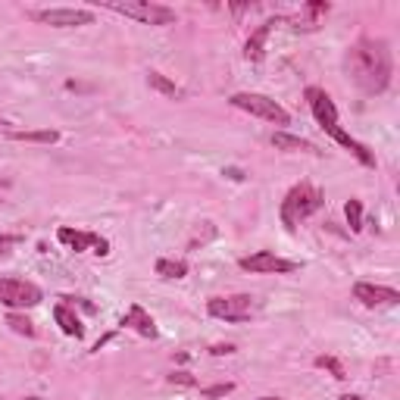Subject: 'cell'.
<instances>
[{
	"mask_svg": "<svg viewBox=\"0 0 400 400\" xmlns=\"http://www.w3.org/2000/svg\"><path fill=\"white\" fill-rule=\"evenodd\" d=\"M347 72H351V82L363 94H369V97L382 94L391 85V72H394L388 41L363 35L347 54Z\"/></svg>",
	"mask_w": 400,
	"mask_h": 400,
	"instance_id": "6da1fadb",
	"label": "cell"
},
{
	"mask_svg": "<svg viewBox=\"0 0 400 400\" xmlns=\"http://www.w3.org/2000/svg\"><path fill=\"white\" fill-rule=\"evenodd\" d=\"M322 191H319L316 185H310V181H301V185H294L291 191L285 194V200H281V222L288 225V229H294L297 222L310 219L313 213H319L322 210Z\"/></svg>",
	"mask_w": 400,
	"mask_h": 400,
	"instance_id": "7a4b0ae2",
	"label": "cell"
},
{
	"mask_svg": "<svg viewBox=\"0 0 400 400\" xmlns=\"http://www.w3.org/2000/svg\"><path fill=\"white\" fill-rule=\"evenodd\" d=\"M104 10L119 13L126 19H135V23L144 25H172L176 23V10L163 4H150V0H104Z\"/></svg>",
	"mask_w": 400,
	"mask_h": 400,
	"instance_id": "3957f363",
	"label": "cell"
},
{
	"mask_svg": "<svg viewBox=\"0 0 400 400\" xmlns=\"http://www.w3.org/2000/svg\"><path fill=\"white\" fill-rule=\"evenodd\" d=\"M231 107H238V110L257 116V119L272 122V126H291V113L281 104H275L272 97H266V94L241 91V94H235V97H231Z\"/></svg>",
	"mask_w": 400,
	"mask_h": 400,
	"instance_id": "277c9868",
	"label": "cell"
},
{
	"mask_svg": "<svg viewBox=\"0 0 400 400\" xmlns=\"http://www.w3.org/2000/svg\"><path fill=\"white\" fill-rule=\"evenodd\" d=\"M44 301V291H41L35 281L25 279H0V307H10V310H32Z\"/></svg>",
	"mask_w": 400,
	"mask_h": 400,
	"instance_id": "5b68a950",
	"label": "cell"
},
{
	"mask_svg": "<svg viewBox=\"0 0 400 400\" xmlns=\"http://www.w3.org/2000/svg\"><path fill=\"white\" fill-rule=\"evenodd\" d=\"M257 297L250 294H231V297H213L207 301V313L213 319H225V322H247L257 313Z\"/></svg>",
	"mask_w": 400,
	"mask_h": 400,
	"instance_id": "8992f818",
	"label": "cell"
},
{
	"mask_svg": "<svg viewBox=\"0 0 400 400\" xmlns=\"http://www.w3.org/2000/svg\"><path fill=\"white\" fill-rule=\"evenodd\" d=\"M238 266L253 275H288L297 269L294 260H281V257H275L272 250H257V253H250V257H241Z\"/></svg>",
	"mask_w": 400,
	"mask_h": 400,
	"instance_id": "52a82bcc",
	"label": "cell"
},
{
	"mask_svg": "<svg viewBox=\"0 0 400 400\" xmlns=\"http://www.w3.org/2000/svg\"><path fill=\"white\" fill-rule=\"evenodd\" d=\"M38 23L54 25V28H78V25H94L91 10H78V6H50V10L32 13Z\"/></svg>",
	"mask_w": 400,
	"mask_h": 400,
	"instance_id": "ba28073f",
	"label": "cell"
},
{
	"mask_svg": "<svg viewBox=\"0 0 400 400\" xmlns=\"http://www.w3.org/2000/svg\"><path fill=\"white\" fill-rule=\"evenodd\" d=\"M56 241L66 244L69 250H75V253L88 250V247H94V253H97V257H107V253H110V241H107V238H100V235H94V231L60 229V231H56Z\"/></svg>",
	"mask_w": 400,
	"mask_h": 400,
	"instance_id": "9c48e42d",
	"label": "cell"
},
{
	"mask_svg": "<svg viewBox=\"0 0 400 400\" xmlns=\"http://www.w3.org/2000/svg\"><path fill=\"white\" fill-rule=\"evenodd\" d=\"M353 297L363 307H397L400 303V291L388 288V285H369V281H356L353 285Z\"/></svg>",
	"mask_w": 400,
	"mask_h": 400,
	"instance_id": "30bf717a",
	"label": "cell"
},
{
	"mask_svg": "<svg viewBox=\"0 0 400 400\" xmlns=\"http://www.w3.org/2000/svg\"><path fill=\"white\" fill-rule=\"evenodd\" d=\"M279 25V19H266L263 25L257 28V32L247 38V44H244V56L250 63H263V56H266V38L272 35V28Z\"/></svg>",
	"mask_w": 400,
	"mask_h": 400,
	"instance_id": "8fae6325",
	"label": "cell"
},
{
	"mask_svg": "<svg viewBox=\"0 0 400 400\" xmlns=\"http://www.w3.org/2000/svg\"><path fill=\"white\" fill-rule=\"evenodd\" d=\"M122 325H126V329H135L141 338H157V322L147 316V310H144L141 303H132V307H128V313L122 316Z\"/></svg>",
	"mask_w": 400,
	"mask_h": 400,
	"instance_id": "7c38bea8",
	"label": "cell"
},
{
	"mask_svg": "<svg viewBox=\"0 0 400 400\" xmlns=\"http://www.w3.org/2000/svg\"><path fill=\"white\" fill-rule=\"evenodd\" d=\"M272 147L275 150H288V154H322L313 141L297 138V135H288V132H275L272 135Z\"/></svg>",
	"mask_w": 400,
	"mask_h": 400,
	"instance_id": "4fadbf2b",
	"label": "cell"
},
{
	"mask_svg": "<svg viewBox=\"0 0 400 400\" xmlns=\"http://www.w3.org/2000/svg\"><path fill=\"white\" fill-rule=\"evenodd\" d=\"M54 319H56V325H60V332L63 334H69V338H85V325L78 322V316H75V310L69 307V303H56L54 307Z\"/></svg>",
	"mask_w": 400,
	"mask_h": 400,
	"instance_id": "5bb4252c",
	"label": "cell"
},
{
	"mask_svg": "<svg viewBox=\"0 0 400 400\" xmlns=\"http://www.w3.org/2000/svg\"><path fill=\"white\" fill-rule=\"evenodd\" d=\"M147 85H150L154 91L163 94V97H169V100H181V97H185V91H181L176 82H169V78H166L163 72H157V69L147 72Z\"/></svg>",
	"mask_w": 400,
	"mask_h": 400,
	"instance_id": "9a60e30c",
	"label": "cell"
},
{
	"mask_svg": "<svg viewBox=\"0 0 400 400\" xmlns=\"http://www.w3.org/2000/svg\"><path fill=\"white\" fill-rule=\"evenodd\" d=\"M10 138L13 141H28V144H56L60 132L56 128H41V132H19V128H13Z\"/></svg>",
	"mask_w": 400,
	"mask_h": 400,
	"instance_id": "2e32d148",
	"label": "cell"
},
{
	"mask_svg": "<svg viewBox=\"0 0 400 400\" xmlns=\"http://www.w3.org/2000/svg\"><path fill=\"white\" fill-rule=\"evenodd\" d=\"M157 275H163V279H185L188 275V263L185 260H157Z\"/></svg>",
	"mask_w": 400,
	"mask_h": 400,
	"instance_id": "e0dca14e",
	"label": "cell"
},
{
	"mask_svg": "<svg viewBox=\"0 0 400 400\" xmlns=\"http://www.w3.org/2000/svg\"><path fill=\"white\" fill-rule=\"evenodd\" d=\"M313 366L316 369H325V372H332V378H338V382H344L347 378V369H344V363L338 360V356H316V360H313Z\"/></svg>",
	"mask_w": 400,
	"mask_h": 400,
	"instance_id": "ac0fdd59",
	"label": "cell"
},
{
	"mask_svg": "<svg viewBox=\"0 0 400 400\" xmlns=\"http://www.w3.org/2000/svg\"><path fill=\"white\" fill-rule=\"evenodd\" d=\"M6 325H10V329L16 332V334H25V338H35V334H38V329H35L32 319L23 316V313H16V310L6 316Z\"/></svg>",
	"mask_w": 400,
	"mask_h": 400,
	"instance_id": "d6986e66",
	"label": "cell"
},
{
	"mask_svg": "<svg viewBox=\"0 0 400 400\" xmlns=\"http://www.w3.org/2000/svg\"><path fill=\"white\" fill-rule=\"evenodd\" d=\"M344 216H347V225H351V231H363V200H356V198L347 200Z\"/></svg>",
	"mask_w": 400,
	"mask_h": 400,
	"instance_id": "ffe728a7",
	"label": "cell"
},
{
	"mask_svg": "<svg viewBox=\"0 0 400 400\" xmlns=\"http://www.w3.org/2000/svg\"><path fill=\"white\" fill-rule=\"evenodd\" d=\"M235 391V384L231 382H222V384H210V388H203L200 394L207 397V400H216V397H225V394H231Z\"/></svg>",
	"mask_w": 400,
	"mask_h": 400,
	"instance_id": "44dd1931",
	"label": "cell"
},
{
	"mask_svg": "<svg viewBox=\"0 0 400 400\" xmlns=\"http://www.w3.org/2000/svg\"><path fill=\"white\" fill-rule=\"evenodd\" d=\"M169 384H176V388H198V378H194L191 372H172Z\"/></svg>",
	"mask_w": 400,
	"mask_h": 400,
	"instance_id": "7402d4cb",
	"label": "cell"
},
{
	"mask_svg": "<svg viewBox=\"0 0 400 400\" xmlns=\"http://www.w3.org/2000/svg\"><path fill=\"white\" fill-rule=\"evenodd\" d=\"M19 241H23L19 235H4V238H0V253L6 257V253H10V247H13V244H19Z\"/></svg>",
	"mask_w": 400,
	"mask_h": 400,
	"instance_id": "603a6c76",
	"label": "cell"
},
{
	"mask_svg": "<svg viewBox=\"0 0 400 400\" xmlns=\"http://www.w3.org/2000/svg\"><path fill=\"white\" fill-rule=\"evenodd\" d=\"M235 351H238L235 344H213V347H210V353H213V356H229V353H235Z\"/></svg>",
	"mask_w": 400,
	"mask_h": 400,
	"instance_id": "cb8c5ba5",
	"label": "cell"
},
{
	"mask_svg": "<svg viewBox=\"0 0 400 400\" xmlns=\"http://www.w3.org/2000/svg\"><path fill=\"white\" fill-rule=\"evenodd\" d=\"M332 6L329 4H307V13L310 16H322V13H329Z\"/></svg>",
	"mask_w": 400,
	"mask_h": 400,
	"instance_id": "d4e9b609",
	"label": "cell"
},
{
	"mask_svg": "<svg viewBox=\"0 0 400 400\" xmlns=\"http://www.w3.org/2000/svg\"><path fill=\"white\" fill-rule=\"evenodd\" d=\"M225 176L235 178V181H241V178H244V172H241V169H225Z\"/></svg>",
	"mask_w": 400,
	"mask_h": 400,
	"instance_id": "484cf974",
	"label": "cell"
},
{
	"mask_svg": "<svg viewBox=\"0 0 400 400\" xmlns=\"http://www.w3.org/2000/svg\"><path fill=\"white\" fill-rule=\"evenodd\" d=\"M341 400H366V397H360V394H344Z\"/></svg>",
	"mask_w": 400,
	"mask_h": 400,
	"instance_id": "4316f807",
	"label": "cell"
},
{
	"mask_svg": "<svg viewBox=\"0 0 400 400\" xmlns=\"http://www.w3.org/2000/svg\"><path fill=\"white\" fill-rule=\"evenodd\" d=\"M6 126H10V122H6V119H0V128H6Z\"/></svg>",
	"mask_w": 400,
	"mask_h": 400,
	"instance_id": "83f0119b",
	"label": "cell"
},
{
	"mask_svg": "<svg viewBox=\"0 0 400 400\" xmlns=\"http://www.w3.org/2000/svg\"><path fill=\"white\" fill-rule=\"evenodd\" d=\"M260 400H275V397H260Z\"/></svg>",
	"mask_w": 400,
	"mask_h": 400,
	"instance_id": "f1b7e54d",
	"label": "cell"
},
{
	"mask_svg": "<svg viewBox=\"0 0 400 400\" xmlns=\"http://www.w3.org/2000/svg\"><path fill=\"white\" fill-rule=\"evenodd\" d=\"M25 400H41V397H25Z\"/></svg>",
	"mask_w": 400,
	"mask_h": 400,
	"instance_id": "f546056e",
	"label": "cell"
}]
</instances>
